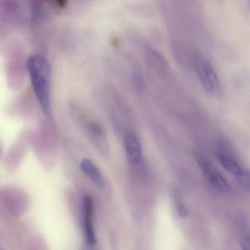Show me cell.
Returning a JSON list of instances; mask_svg holds the SVG:
<instances>
[{
	"label": "cell",
	"mask_w": 250,
	"mask_h": 250,
	"mask_svg": "<svg viewBox=\"0 0 250 250\" xmlns=\"http://www.w3.org/2000/svg\"><path fill=\"white\" fill-rule=\"evenodd\" d=\"M28 72L37 99L44 113L51 106V66L44 56L35 54L28 60Z\"/></svg>",
	"instance_id": "1"
},
{
	"label": "cell",
	"mask_w": 250,
	"mask_h": 250,
	"mask_svg": "<svg viewBox=\"0 0 250 250\" xmlns=\"http://www.w3.org/2000/svg\"><path fill=\"white\" fill-rule=\"evenodd\" d=\"M217 157L223 168L233 175L244 189L250 192V170L241 162L234 151L226 141H220L217 146Z\"/></svg>",
	"instance_id": "2"
},
{
	"label": "cell",
	"mask_w": 250,
	"mask_h": 250,
	"mask_svg": "<svg viewBox=\"0 0 250 250\" xmlns=\"http://www.w3.org/2000/svg\"><path fill=\"white\" fill-rule=\"evenodd\" d=\"M195 68L204 90L209 95L220 96L222 92L221 81L211 63L204 57H197Z\"/></svg>",
	"instance_id": "3"
},
{
	"label": "cell",
	"mask_w": 250,
	"mask_h": 250,
	"mask_svg": "<svg viewBox=\"0 0 250 250\" xmlns=\"http://www.w3.org/2000/svg\"><path fill=\"white\" fill-rule=\"evenodd\" d=\"M1 199L7 211L15 217H21L29 210L30 201L27 194L17 187H5L0 192Z\"/></svg>",
	"instance_id": "4"
},
{
	"label": "cell",
	"mask_w": 250,
	"mask_h": 250,
	"mask_svg": "<svg viewBox=\"0 0 250 250\" xmlns=\"http://www.w3.org/2000/svg\"><path fill=\"white\" fill-rule=\"evenodd\" d=\"M196 160L204 177L214 189L225 193L230 192L231 189L229 182L208 159L201 154H197Z\"/></svg>",
	"instance_id": "5"
},
{
	"label": "cell",
	"mask_w": 250,
	"mask_h": 250,
	"mask_svg": "<svg viewBox=\"0 0 250 250\" xmlns=\"http://www.w3.org/2000/svg\"><path fill=\"white\" fill-rule=\"evenodd\" d=\"M124 147L126 159L129 164L133 166L141 164L143 160V152L138 137L133 134H126L124 138Z\"/></svg>",
	"instance_id": "6"
},
{
	"label": "cell",
	"mask_w": 250,
	"mask_h": 250,
	"mask_svg": "<svg viewBox=\"0 0 250 250\" xmlns=\"http://www.w3.org/2000/svg\"><path fill=\"white\" fill-rule=\"evenodd\" d=\"M83 227L86 242L89 245L96 243L95 227H94V205L90 197L86 196L83 201Z\"/></svg>",
	"instance_id": "7"
},
{
	"label": "cell",
	"mask_w": 250,
	"mask_h": 250,
	"mask_svg": "<svg viewBox=\"0 0 250 250\" xmlns=\"http://www.w3.org/2000/svg\"><path fill=\"white\" fill-rule=\"evenodd\" d=\"M80 167L82 172L87 176L88 179L100 189H104L105 181L104 175L98 166L89 159L85 158L81 161Z\"/></svg>",
	"instance_id": "8"
},
{
	"label": "cell",
	"mask_w": 250,
	"mask_h": 250,
	"mask_svg": "<svg viewBox=\"0 0 250 250\" xmlns=\"http://www.w3.org/2000/svg\"><path fill=\"white\" fill-rule=\"evenodd\" d=\"M83 126L85 127L86 133L92 142L98 145L103 146L106 143V135L99 123L92 120H84L83 119Z\"/></svg>",
	"instance_id": "9"
},
{
	"label": "cell",
	"mask_w": 250,
	"mask_h": 250,
	"mask_svg": "<svg viewBox=\"0 0 250 250\" xmlns=\"http://www.w3.org/2000/svg\"><path fill=\"white\" fill-rule=\"evenodd\" d=\"M241 248L242 250H250V234L248 233H243L240 235L239 238Z\"/></svg>",
	"instance_id": "10"
},
{
	"label": "cell",
	"mask_w": 250,
	"mask_h": 250,
	"mask_svg": "<svg viewBox=\"0 0 250 250\" xmlns=\"http://www.w3.org/2000/svg\"><path fill=\"white\" fill-rule=\"evenodd\" d=\"M176 208H177V211L178 213H179V215L181 216V217H185L188 215V209H187L185 205L179 201H177V204H176Z\"/></svg>",
	"instance_id": "11"
},
{
	"label": "cell",
	"mask_w": 250,
	"mask_h": 250,
	"mask_svg": "<svg viewBox=\"0 0 250 250\" xmlns=\"http://www.w3.org/2000/svg\"></svg>",
	"instance_id": "12"
},
{
	"label": "cell",
	"mask_w": 250,
	"mask_h": 250,
	"mask_svg": "<svg viewBox=\"0 0 250 250\" xmlns=\"http://www.w3.org/2000/svg\"><path fill=\"white\" fill-rule=\"evenodd\" d=\"M0 250H1V249H0Z\"/></svg>",
	"instance_id": "13"
}]
</instances>
